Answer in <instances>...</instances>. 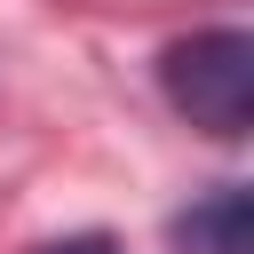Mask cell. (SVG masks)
Returning <instances> with one entry per match:
<instances>
[{
  "mask_svg": "<svg viewBox=\"0 0 254 254\" xmlns=\"http://www.w3.org/2000/svg\"><path fill=\"white\" fill-rule=\"evenodd\" d=\"M159 95L175 103V119H190L214 143H238L254 127V32L238 24H206L190 40H175L159 56Z\"/></svg>",
  "mask_w": 254,
  "mask_h": 254,
  "instance_id": "obj_1",
  "label": "cell"
},
{
  "mask_svg": "<svg viewBox=\"0 0 254 254\" xmlns=\"http://www.w3.org/2000/svg\"><path fill=\"white\" fill-rule=\"evenodd\" d=\"M175 254H254V198L246 183H214L206 198H190L175 222H167Z\"/></svg>",
  "mask_w": 254,
  "mask_h": 254,
  "instance_id": "obj_2",
  "label": "cell"
},
{
  "mask_svg": "<svg viewBox=\"0 0 254 254\" xmlns=\"http://www.w3.org/2000/svg\"><path fill=\"white\" fill-rule=\"evenodd\" d=\"M40 254H119V238H103V230H79V238H56V246H40Z\"/></svg>",
  "mask_w": 254,
  "mask_h": 254,
  "instance_id": "obj_3",
  "label": "cell"
}]
</instances>
